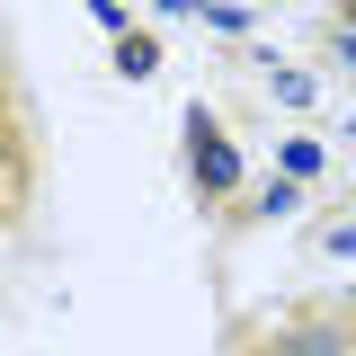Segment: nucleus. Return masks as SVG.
<instances>
[{
  "instance_id": "5",
  "label": "nucleus",
  "mask_w": 356,
  "mask_h": 356,
  "mask_svg": "<svg viewBox=\"0 0 356 356\" xmlns=\"http://www.w3.org/2000/svg\"><path fill=\"white\" fill-rule=\"evenodd\" d=\"M285 170H294V178H321V143H285Z\"/></svg>"
},
{
  "instance_id": "6",
  "label": "nucleus",
  "mask_w": 356,
  "mask_h": 356,
  "mask_svg": "<svg viewBox=\"0 0 356 356\" xmlns=\"http://www.w3.org/2000/svg\"><path fill=\"white\" fill-rule=\"evenodd\" d=\"M152 9H178V18H187V9H214V0H152Z\"/></svg>"
},
{
  "instance_id": "4",
  "label": "nucleus",
  "mask_w": 356,
  "mask_h": 356,
  "mask_svg": "<svg viewBox=\"0 0 356 356\" xmlns=\"http://www.w3.org/2000/svg\"><path fill=\"white\" fill-rule=\"evenodd\" d=\"M89 18L107 27V36H134V18H125V0H89Z\"/></svg>"
},
{
  "instance_id": "1",
  "label": "nucleus",
  "mask_w": 356,
  "mask_h": 356,
  "mask_svg": "<svg viewBox=\"0 0 356 356\" xmlns=\"http://www.w3.org/2000/svg\"><path fill=\"white\" fill-rule=\"evenodd\" d=\"M187 152H196V187H205V196H232V187H241V152L214 134L205 107H187Z\"/></svg>"
},
{
  "instance_id": "2",
  "label": "nucleus",
  "mask_w": 356,
  "mask_h": 356,
  "mask_svg": "<svg viewBox=\"0 0 356 356\" xmlns=\"http://www.w3.org/2000/svg\"><path fill=\"white\" fill-rule=\"evenodd\" d=\"M116 72H125V81H152V72H161V44H152V36H125V44H116Z\"/></svg>"
},
{
  "instance_id": "3",
  "label": "nucleus",
  "mask_w": 356,
  "mask_h": 356,
  "mask_svg": "<svg viewBox=\"0 0 356 356\" xmlns=\"http://www.w3.org/2000/svg\"><path fill=\"white\" fill-rule=\"evenodd\" d=\"M285 356H348V330H330V321H321V330H294Z\"/></svg>"
}]
</instances>
